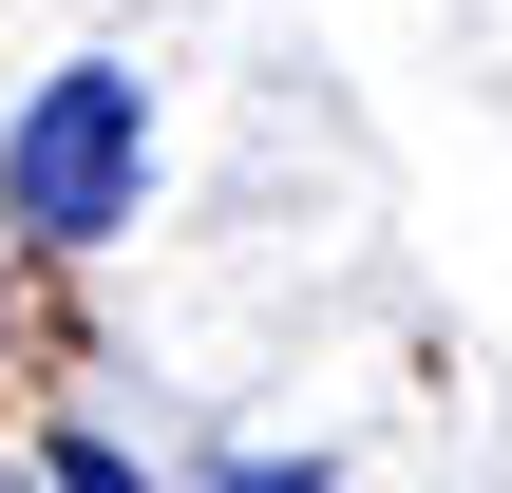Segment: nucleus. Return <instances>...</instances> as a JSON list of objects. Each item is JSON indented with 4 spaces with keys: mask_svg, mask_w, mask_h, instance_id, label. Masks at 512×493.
<instances>
[{
    "mask_svg": "<svg viewBox=\"0 0 512 493\" xmlns=\"http://www.w3.org/2000/svg\"><path fill=\"white\" fill-rule=\"evenodd\" d=\"M133 190H152V76H133V57H57V76L0 114V228L76 266V247L133 228Z\"/></svg>",
    "mask_w": 512,
    "mask_h": 493,
    "instance_id": "nucleus-1",
    "label": "nucleus"
},
{
    "mask_svg": "<svg viewBox=\"0 0 512 493\" xmlns=\"http://www.w3.org/2000/svg\"><path fill=\"white\" fill-rule=\"evenodd\" d=\"M0 342H19V304H0Z\"/></svg>",
    "mask_w": 512,
    "mask_h": 493,
    "instance_id": "nucleus-4",
    "label": "nucleus"
},
{
    "mask_svg": "<svg viewBox=\"0 0 512 493\" xmlns=\"http://www.w3.org/2000/svg\"><path fill=\"white\" fill-rule=\"evenodd\" d=\"M209 493H342V475H323V456H228Z\"/></svg>",
    "mask_w": 512,
    "mask_h": 493,
    "instance_id": "nucleus-3",
    "label": "nucleus"
},
{
    "mask_svg": "<svg viewBox=\"0 0 512 493\" xmlns=\"http://www.w3.org/2000/svg\"><path fill=\"white\" fill-rule=\"evenodd\" d=\"M38 493H171V475H133L114 437H57V456H38Z\"/></svg>",
    "mask_w": 512,
    "mask_h": 493,
    "instance_id": "nucleus-2",
    "label": "nucleus"
}]
</instances>
